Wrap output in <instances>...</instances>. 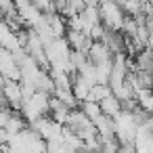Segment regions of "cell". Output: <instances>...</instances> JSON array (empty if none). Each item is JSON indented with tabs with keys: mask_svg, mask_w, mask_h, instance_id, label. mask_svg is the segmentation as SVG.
<instances>
[{
	"mask_svg": "<svg viewBox=\"0 0 153 153\" xmlns=\"http://www.w3.org/2000/svg\"><path fill=\"white\" fill-rule=\"evenodd\" d=\"M48 99H51L48 92H44V90H34L27 99L21 101V107H19L21 117L30 124V122H34V120H38V117L46 115V113H48Z\"/></svg>",
	"mask_w": 153,
	"mask_h": 153,
	"instance_id": "cell-1",
	"label": "cell"
},
{
	"mask_svg": "<svg viewBox=\"0 0 153 153\" xmlns=\"http://www.w3.org/2000/svg\"><path fill=\"white\" fill-rule=\"evenodd\" d=\"M111 126H113V136L117 138L120 145L134 140V134H136V126H138V124L134 122L132 111L120 109V111L111 117Z\"/></svg>",
	"mask_w": 153,
	"mask_h": 153,
	"instance_id": "cell-2",
	"label": "cell"
},
{
	"mask_svg": "<svg viewBox=\"0 0 153 153\" xmlns=\"http://www.w3.org/2000/svg\"><path fill=\"white\" fill-rule=\"evenodd\" d=\"M97 9H99L101 23L107 30H111V32H120L122 30V23H124L126 13H124V9L115 2V0H99Z\"/></svg>",
	"mask_w": 153,
	"mask_h": 153,
	"instance_id": "cell-3",
	"label": "cell"
},
{
	"mask_svg": "<svg viewBox=\"0 0 153 153\" xmlns=\"http://www.w3.org/2000/svg\"><path fill=\"white\" fill-rule=\"evenodd\" d=\"M0 94H2L4 105H9L13 111H19L23 94H21V82L19 80H7L2 78V84H0Z\"/></svg>",
	"mask_w": 153,
	"mask_h": 153,
	"instance_id": "cell-4",
	"label": "cell"
},
{
	"mask_svg": "<svg viewBox=\"0 0 153 153\" xmlns=\"http://www.w3.org/2000/svg\"><path fill=\"white\" fill-rule=\"evenodd\" d=\"M0 76L7 80H19V63L9 48L0 46Z\"/></svg>",
	"mask_w": 153,
	"mask_h": 153,
	"instance_id": "cell-5",
	"label": "cell"
},
{
	"mask_svg": "<svg viewBox=\"0 0 153 153\" xmlns=\"http://www.w3.org/2000/svg\"><path fill=\"white\" fill-rule=\"evenodd\" d=\"M0 46H2V48H9L11 53L23 46L21 40H19V34L13 32V30L9 27V23H7L2 17H0Z\"/></svg>",
	"mask_w": 153,
	"mask_h": 153,
	"instance_id": "cell-6",
	"label": "cell"
},
{
	"mask_svg": "<svg viewBox=\"0 0 153 153\" xmlns=\"http://www.w3.org/2000/svg\"><path fill=\"white\" fill-rule=\"evenodd\" d=\"M25 126H27V122L21 117L19 111H9V115H7V120H4V124H2V130L9 132V134H15V132L23 130Z\"/></svg>",
	"mask_w": 153,
	"mask_h": 153,
	"instance_id": "cell-7",
	"label": "cell"
},
{
	"mask_svg": "<svg viewBox=\"0 0 153 153\" xmlns=\"http://www.w3.org/2000/svg\"><path fill=\"white\" fill-rule=\"evenodd\" d=\"M99 107H101V113H103V115L113 117V115H115V113L122 109V103H120V101H117V99H115V97L109 92L107 97H103V99L99 101Z\"/></svg>",
	"mask_w": 153,
	"mask_h": 153,
	"instance_id": "cell-8",
	"label": "cell"
},
{
	"mask_svg": "<svg viewBox=\"0 0 153 153\" xmlns=\"http://www.w3.org/2000/svg\"><path fill=\"white\" fill-rule=\"evenodd\" d=\"M88 90H90V84H88V82H84L80 76H76V74H74V78H71V92H74V97H76V101H78V103L88 99Z\"/></svg>",
	"mask_w": 153,
	"mask_h": 153,
	"instance_id": "cell-9",
	"label": "cell"
},
{
	"mask_svg": "<svg viewBox=\"0 0 153 153\" xmlns=\"http://www.w3.org/2000/svg\"><path fill=\"white\" fill-rule=\"evenodd\" d=\"M51 94H53L55 99H59V101H61L65 107H69V109H76V107H78V101H76L71 88H53Z\"/></svg>",
	"mask_w": 153,
	"mask_h": 153,
	"instance_id": "cell-10",
	"label": "cell"
},
{
	"mask_svg": "<svg viewBox=\"0 0 153 153\" xmlns=\"http://www.w3.org/2000/svg\"><path fill=\"white\" fill-rule=\"evenodd\" d=\"M78 109H80V111H82L90 122H92L94 117H99V115H101V107H99V103H97V101H88V99H86V101H80V103H78Z\"/></svg>",
	"mask_w": 153,
	"mask_h": 153,
	"instance_id": "cell-11",
	"label": "cell"
},
{
	"mask_svg": "<svg viewBox=\"0 0 153 153\" xmlns=\"http://www.w3.org/2000/svg\"><path fill=\"white\" fill-rule=\"evenodd\" d=\"M111 92V88H109V84H92L90 86V90H88V101H101L103 97H107Z\"/></svg>",
	"mask_w": 153,
	"mask_h": 153,
	"instance_id": "cell-12",
	"label": "cell"
},
{
	"mask_svg": "<svg viewBox=\"0 0 153 153\" xmlns=\"http://www.w3.org/2000/svg\"><path fill=\"white\" fill-rule=\"evenodd\" d=\"M30 2H32L38 11H42V13H55L53 0H30Z\"/></svg>",
	"mask_w": 153,
	"mask_h": 153,
	"instance_id": "cell-13",
	"label": "cell"
},
{
	"mask_svg": "<svg viewBox=\"0 0 153 153\" xmlns=\"http://www.w3.org/2000/svg\"><path fill=\"white\" fill-rule=\"evenodd\" d=\"M44 153H74L71 149H67L63 143H46Z\"/></svg>",
	"mask_w": 153,
	"mask_h": 153,
	"instance_id": "cell-14",
	"label": "cell"
},
{
	"mask_svg": "<svg viewBox=\"0 0 153 153\" xmlns=\"http://www.w3.org/2000/svg\"><path fill=\"white\" fill-rule=\"evenodd\" d=\"M82 4H84V7H97L99 0H82Z\"/></svg>",
	"mask_w": 153,
	"mask_h": 153,
	"instance_id": "cell-15",
	"label": "cell"
}]
</instances>
